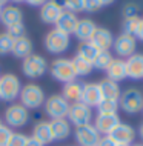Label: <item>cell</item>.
<instances>
[{
  "label": "cell",
  "instance_id": "cell-45",
  "mask_svg": "<svg viewBox=\"0 0 143 146\" xmlns=\"http://www.w3.org/2000/svg\"><path fill=\"white\" fill-rule=\"evenodd\" d=\"M8 2H9V0H0V8H5Z\"/></svg>",
  "mask_w": 143,
  "mask_h": 146
},
{
  "label": "cell",
  "instance_id": "cell-22",
  "mask_svg": "<svg viewBox=\"0 0 143 146\" xmlns=\"http://www.w3.org/2000/svg\"><path fill=\"white\" fill-rule=\"evenodd\" d=\"M95 29H97V25L94 23V20H91V19H80L77 23V28L74 31V35L82 43L89 42L91 37H92L94 33H95Z\"/></svg>",
  "mask_w": 143,
  "mask_h": 146
},
{
  "label": "cell",
  "instance_id": "cell-18",
  "mask_svg": "<svg viewBox=\"0 0 143 146\" xmlns=\"http://www.w3.org/2000/svg\"><path fill=\"white\" fill-rule=\"evenodd\" d=\"M80 19L77 17V14L71 13V11H66L63 9V13L60 14V17H59L57 23H55V29L62 31V33L65 34H74L75 28H77V23Z\"/></svg>",
  "mask_w": 143,
  "mask_h": 146
},
{
  "label": "cell",
  "instance_id": "cell-1",
  "mask_svg": "<svg viewBox=\"0 0 143 146\" xmlns=\"http://www.w3.org/2000/svg\"><path fill=\"white\" fill-rule=\"evenodd\" d=\"M22 91L20 78L13 72H6L0 76V100L14 103L15 98H19Z\"/></svg>",
  "mask_w": 143,
  "mask_h": 146
},
{
  "label": "cell",
  "instance_id": "cell-32",
  "mask_svg": "<svg viewBox=\"0 0 143 146\" xmlns=\"http://www.w3.org/2000/svg\"><path fill=\"white\" fill-rule=\"evenodd\" d=\"M14 46V38L11 37L8 33H2L0 34V54L5 56V54H11Z\"/></svg>",
  "mask_w": 143,
  "mask_h": 146
},
{
  "label": "cell",
  "instance_id": "cell-38",
  "mask_svg": "<svg viewBox=\"0 0 143 146\" xmlns=\"http://www.w3.org/2000/svg\"><path fill=\"white\" fill-rule=\"evenodd\" d=\"M11 134H13V131H11V128H8L6 125H0V146H6L8 145V140H9Z\"/></svg>",
  "mask_w": 143,
  "mask_h": 146
},
{
  "label": "cell",
  "instance_id": "cell-4",
  "mask_svg": "<svg viewBox=\"0 0 143 146\" xmlns=\"http://www.w3.org/2000/svg\"><path fill=\"white\" fill-rule=\"evenodd\" d=\"M69 106L71 103L66 100L62 94H53V96L46 97L43 108H45V114L51 120L55 118H66L69 112Z\"/></svg>",
  "mask_w": 143,
  "mask_h": 146
},
{
  "label": "cell",
  "instance_id": "cell-41",
  "mask_svg": "<svg viewBox=\"0 0 143 146\" xmlns=\"http://www.w3.org/2000/svg\"><path fill=\"white\" fill-rule=\"evenodd\" d=\"M25 2L28 3V5H31V6L40 8V6H43V5H45V3L48 2V0H25Z\"/></svg>",
  "mask_w": 143,
  "mask_h": 146
},
{
  "label": "cell",
  "instance_id": "cell-36",
  "mask_svg": "<svg viewBox=\"0 0 143 146\" xmlns=\"http://www.w3.org/2000/svg\"><path fill=\"white\" fill-rule=\"evenodd\" d=\"M138 20H140V17H137V19H128V20H123V25H122L123 34H131V35H134V34H136V29H137Z\"/></svg>",
  "mask_w": 143,
  "mask_h": 146
},
{
  "label": "cell",
  "instance_id": "cell-5",
  "mask_svg": "<svg viewBox=\"0 0 143 146\" xmlns=\"http://www.w3.org/2000/svg\"><path fill=\"white\" fill-rule=\"evenodd\" d=\"M118 106L126 114H138L143 111V94L137 88H128L120 94Z\"/></svg>",
  "mask_w": 143,
  "mask_h": 146
},
{
  "label": "cell",
  "instance_id": "cell-26",
  "mask_svg": "<svg viewBox=\"0 0 143 146\" xmlns=\"http://www.w3.org/2000/svg\"><path fill=\"white\" fill-rule=\"evenodd\" d=\"M98 86H100L103 98H112V100H118L120 98L122 91H120V86H118L117 82H112L109 78H103L98 83Z\"/></svg>",
  "mask_w": 143,
  "mask_h": 146
},
{
  "label": "cell",
  "instance_id": "cell-20",
  "mask_svg": "<svg viewBox=\"0 0 143 146\" xmlns=\"http://www.w3.org/2000/svg\"><path fill=\"white\" fill-rule=\"evenodd\" d=\"M19 22H23L22 9L15 5H6L2 9V14H0V23L5 28H9V26H13Z\"/></svg>",
  "mask_w": 143,
  "mask_h": 146
},
{
  "label": "cell",
  "instance_id": "cell-19",
  "mask_svg": "<svg viewBox=\"0 0 143 146\" xmlns=\"http://www.w3.org/2000/svg\"><path fill=\"white\" fill-rule=\"evenodd\" d=\"M35 140H39L40 143L45 146V145H49L54 141V137H53V131H51V125L48 120H39L37 123L33 126V135Z\"/></svg>",
  "mask_w": 143,
  "mask_h": 146
},
{
  "label": "cell",
  "instance_id": "cell-40",
  "mask_svg": "<svg viewBox=\"0 0 143 146\" xmlns=\"http://www.w3.org/2000/svg\"><path fill=\"white\" fill-rule=\"evenodd\" d=\"M134 37L143 42V19H140V20H138V25H137V29H136Z\"/></svg>",
  "mask_w": 143,
  "mask_h": 146
},
{
  "label": "cell",
  "instance_id": "cell-2",
  "mask_svg": "<svg viewBox=\"0 0 143 146\" xmlns=\"http://www.w3.org/2000/svg\"><path fill=\"white\" fill-rule=\"evenodd\" d=\"M20 105H23L26 109H37L43 106L46 97H45V91L42 86L35 85V83H26L25 86H22L20 91Z\"/></svg>",
  "mask_w": 143,
  "mask_h": 146
},
{
  "label": "cell",
  "instance_id": "cell-24",
  "mask_svg": "<svg viewBox=\"0 0 143 146\" xmlns=\"http://www.w3.org/2000/svg\"><path fill=\"white\" fill-rule=\"evenodd\" d=\"M82 91H83V85L78 82H69V83L63 85L62 89V96L69 102V103H77L82 100Z\"/></svg>",
  "mask_w": 143,
  "mask_h": 146
},
{
  "label": "cell",
  "instance_id": "cell-10",
  "mask_svg": "<svg viewBox=\"0 0 143 146\" xmlns=\"http://www.w3.org/2000/svg\"><path fill=\"white\" fill-rule=\"evenodd\" d=\"M112 48H114V52H116L118 57H131L136 52L137 38L131 34H123L122 33L118 37L114 38Z\"/></svg>",
  "mask_w": 143,
  "mask_h": 146
},
{
  "label": "cell",
  "instance_id": "cell-39",
  "mask_svg": "<svg viewBox=\"0 0 143 146\" xmlns=\"http://www.w3.org/2000/svg\"><path fill=\"white\" fill-rule=\"evenodd\" d=\"M117 143L111 139L109 135H105V137H100V140H98L97 146H116Z\"/></svg>",
  "mask_w": 143,
  "mask_h": 146
},
{
  "label": "cell",
  "instance_id": "cell-9",
  "mask_svg": "<svg viewBox=\"0 0 143 146\" xmlns=\"http://www.w3.org/2000/svg\"><path fill=\"white\" fill-rule=\"evenodd\" d=\"M71 125H74L75 128L78 126H85V125H91L92 121V108L86 106L82 102H77V103H71L69 106V112L68 117Z\"/></svg>",
  "mask_w": 143,
  "mask_h": 146
},
{
  "label": "cell",
  "instance_id": "cell-48",
  "mask_svg": "<svg viewBox=\"0 0 143 146\" xmlns=\"http://www.w3.org/2000/svg\"><path fill=\"white\" fill-rule=\"evenodd\" d=\"M116 146H129V145H116Z\"/></svg>",
  "mask_w": 143,
  "mask_h": 146
},
{
  "label": "cell",
  "instance_id": "cell-23",
  "mask_svg": "<svg viewBox=\"0 0 143 146\" xmlns=\"http://www.w3.org/2000/svg\"><path fill=\"white\" fill-rule=\"evenodd\" d=\"M105 71H106V78H109L112 82H117V83L125 80V78H128L125 60H122V58H114Z\"/></svg>",
  "mask_w": 143,
  "mask_h": 146
},
{
  "label": "cell",
  "instance_id": "cell-13",
  "mask_svg": "<svg viewBox=\"0 0 143 146\" xmlns=\"http://www.w3.org/2000/svg\"><path fill=\"white\" fill-rule=\"evenodd\" d=\"M118 123L122 121L117 114H97V117L94 118V128L103 135H109Z\"/></svg>",
  "mask_w": 143,
  "mask_h": 146
},
{
  "label": "cell",
  "instance_id": "cell-47",
  "mask_svg": "<svg viewBox=\"0 0 143 146\" xmlns=\"http://www.w3.org/2000/svg\"><path fill=\"white\" fill-rule=\"evenodd\" d=\"M131 146H143V143H136V145H131Z\"/></svg>",
  "mask_w": 143,
  "mask_h": 146
},
{
  "label": "cell",
  "instance_id": "cell-7",
  "mask_svg": "<svg viewBox=\"0 0 143 146\" xmlns=\"http://www.w3.org/2000/svg\"><path fill=\"white\" fill-rule=\"evenodd\" d=\"M71 38L68 34L62 33L59 29H51L49 33L45 35V40H43V45H45V49L49 54H62L65 52L66 49L69 48Z\"/></svg>",
  "mask_w": 143,
  "mask_h": 146
},
{
  "label": "cell",
  "instance_id": "cell-37",
  "mask_svg": "<svg viewBox=\"0 0 143 146\" xmlns=\"http://www.w3.org/2000/svg\"><path fill=\"white\" fill-rule=\"evenodd\" d=\"M102 6L103 5L100 0H85L83 11H86V13H97V11H100Z\"/></svg>",
  "mask_w": 143,
  "mask_h": 146
},
{
  "label": "cell",
  "instance_id": "cell-49",
  "mask_svg": "<svg viewBox=\"0 0 143 146\" xmlns=\"http://www.w3.org/2000/svg\"><path fill=\"white\" fill-rule=\"evenodd\" d=\"M2 9H3V8H0V14H2Z\"/></svg>",
  "mask_w": 143,
  "mask_h": 146
},
{
  "label": "cell",
  "instance_id": "cell-11",
  "mask_svg": "<svg viewBox=\"0 0 143 146\" xmlns=\"http://www.w3.org/2000/svg\"><path fill=\"white\" fill-rule=\"evenodd\" d=\"M74 137L78 146H97L98 140H100V134L94 128V125H85L75 128Z\"/></svg>",
  "mask_w": 143,
  "mask_h": 146
},
{
  "label": "cell",
  "instance_id": "cell-31",
  "mask_svg": "<svg viewBox=\"0 0 143 146\" xmlns=\"http://www.w3.org/2000/svg\"><path fill=\"white\" fill-rule=\"evenodd\" d=\"M138 11H140V6L138 3L136 2H128L123 5V9H122V15L125 20L128 19H137L138 17Z\"/></svg>",
  "mask_w": 143,
  "mask_h": 146
},
{
  "label": "cell",
  "instance_id": "cell-12",
  "mask_svg": "<svg viewBox=\"0 0 143 146\" xmlns=\"http://www.w3.org/2000/svg\"><path fill=\"white\" fill-rule=\"evenodd\" d=\"M62 13V3H59L57 0H48L45 5L40 6V20L46 25H55Z\"/></svg>",
  "mask_w": 143,
  "mask_h": 146
},
{
  "label": "cell",
  "instance_id": "cell-16",
  "mask_svg": "<svg viewBox=\"0 0 143 146\" xmlns=\"http://www.w3.org/2000/svg\"><path fill=\"white\" fill-rule=\"evenodd\" d=\"M92 45L97 48L98 51H109V48H112V43H114V37L112 33L106 28H98L95 29L94 35L91 37L89 40Z\"/></svg>",
  "mask_w": 143,
  "mask_h": 146
},
{
  "label": "cell",
  "instance_id": "cell-25",
  "mask_svg": "<svg viewBox=\"0 0 143 146\" xmlns=\"http://www.w3.org/2000/svg\"><path fill=\"white\" fill-rule=\"evenodd\" d=\"M11 54L14 57H19V58H26L28 56L33 54V42L26 35L25 37H20V38H15Z\"/></svg>",
  "mask_w": 143,
  "mask_h": 146
},
{
  "label": "cell",
  "instance_id": "cell-27",
  "mask_svg": "<svg viewBox=\"0 0 143 146\" xmlns=\"http://www.w3.org/2000/svg\"><path fill=\"white\" fill-rule=\"evenodd\" d=\"M71 62H72V66H74V71H75V76L77 77L88 76V74H91L94 69L92 63L85 60V58H82V57H78V56H75Z\"/></svg>",
  "mask_w": 143,
  "mask_h": 146
},
{
  "label": "cell",
  "instance_id": "cell-8",
  "mask_svg": "<svg viewBox=\"0 0 143 146\" xmlns=\"http://www.w3.org/2000/svg\"><path fill=\"white\" fill-rule=\"evenodd\" d=\"M49 72L57 82L62 83H69L75 80V71L72 66V62L69 58H55L49 66Z\"/></svg>",
  "mask_w": 143,
  "mask_h": 146
},
{
  "label": "cell",
  "instance_id": "cell-3",
  "mask_svg": "<svg viewBox=\"0 0 143 146\" xmlns=\"http://www.w3.org/2000/svg\"><path fill=\"white\" fill-rule=\"evenodd\" d=\"M5 125L11 129H20L29 121V111L20 103H11L3 112Z\"/></svg>",
  "mask_w": 143,
  "mask_h": 146
},
{
  "label": "cell",
  "instance_id": "cell-21",
  "mask_svg": "<svg viewBox=\"0 0 143 146\" xmlns=\"http://www.w3.org/2000/svg\"><path fill=\"white\" fill-rule=\"evenodd\" d=\"M49 125H51V131H53V137L54 140H66L68 137L71 135V123L68 118H55V120H49Z\"/></svg>",
  "mask_w": 143,
  "mask_h": 146
},
{
  "label": "cell",
  "instance_id": "cell-44",
  "mask_svg": "<svg viewBox=\"0 0 143 146\" xmlns=\"http://www.w3.org/2000/svg\"><path fill=\"white\" fill-rule=\"evenodd\" d=\"M138 135H140V139L143 141V123L140 125V128H138Z\"/></svg>",
  "mask_w": 143,
  "mask_h": 146
},
{
  "label": "cell",
  "instance_id": "cell-17",
  "mask_svg": "<svg viewBox=\"0 0 143 146\" xmlns=\"http://www.w3.org/2000/svg\"><path fill=\"white\" fill-rule=\"evenodd\" d=\"M126 76L132 80H142L143 78V54H132L125 60Z\"/></svg>",
  "mask_w": 143,
  "mask_h": 146
},
{
  "label": "cell",
  "instance_id": "cell-30",
  "mask_svg": "<svg viewBox=\"0 0 143 146\" xmlns=\"http://www.w3.org/2000/svg\"><path fill=\"white\" fill-rule=\"evenodd\" d=\"M112 60H114V57H112V54H111L109 51H100V52L97 54V57H95L92 66H94V68H97V69H103V71H105Z\"/></svg>",
  "mask_w": 143,
  "mask_h": 146
},
{
  "label": "cell",
  "instance_id": "cell-14",
  "mask_svg": "<svg viewBox=\"0 0 143 146\" xmlns=\"http://www.w3.org/2000/svg\"><path fill=\"white\" fill-rule=\"evenodd\" d=\"M109 137L116 141L117 145H129L136 139V131L134 128L128 123H118L116 128L112 129V132L109 134Z\"/></svg>",
  "mask_w": 143,
  "mask_h": 146
},
{
  "label": "cell",
  "instance_id": "cell-43",
  "mask_svg": "<svg viewBox=\"0 0 143 146\" xmlns=\"http://www.w3.org/2000/svg\"><path fill=\"white\" fill-rule=\"evenodd\" d=\"M100 2H102V5L105 6V5H111V3H114L116 0H100Z\"/></svg>",
  "mask_w": 143,
  "mask_h": 146
},
{
  "label": "cell",
  "instance_id": "cell-46",
  "mask_svg": "<svg viewBox=\"0 0 143 146\" xmlns=\"http://www.w3.org/2000/svg\"><path fill=\"white\" fill-rule=\"evenodd\" d=\"M11 2H13V3H23L25 0H11Z\"/></svg>",
  "mask_w": 143,
  "mask_h": 146
},
{
  "label": "cell",
  "instance_id": "cell-28",
  "mask_svg": "<svg viewBox=\"0 0 143 146\" xmlns=\"http://www.w3.org/2000/svg\"><path fill=\"white\" fill-rule=\"evenodd\" d=\"M98 52H100V51L95 48L91 42L80 43V45H78V49H77V56L85 58V60H88V62H91V63H94V60H95V57H97Z\"/></svg>",
  "mask_w": 143,
  "mask_h": 146
},
{
  "label": "cell",
  "instance_id": "cell-33",
  "mask_svg": "<svg viewBox=\"0 0 143 146\" xmlns=\"http://www.w3.org/2000/svg\"><path fill=\"white\" fill-rule=\"evenodd\" d=\"M83 5H85V0H62L63 9L71 11V13H74V14L83 11Z\"/></svg>",
  "mask_w": 143,
  "mask_h": 146
},
{
  "label": "cell",
  "instance_id": "cell-6",
  "mask_svg": "<svg viewBox=\"0 0 143 146\" xmlns=\"http://www.w3.org/2000/svg\"><path fill=\"white\" fill-rule=\"evenodd\" d=\"M48 69H49V65H48L46 58L40 56V54L33 52L31 56L23 58V62H22V72L28 78H33V80L42 77Z\"/></svg>",
  "mask_w": 143,
  "mask_h": 146
},
{
  "label": "cell",
  "instance_id": "cell-35",
  "mask_svg": "<svg viewBox=\"0 0 143 146\" xmlns=\"http://www.w3.org/2000/svg\"><path fill=\"white\" fill-rule=\"evenodd\" d=\"M26 141H28V135H25L23 132H14L13 131L6 146H25Z\"/></svg>",
  "mask_w": 143,
  "mask_h": 146
},
{
  "label": "cell",
  "instance_id": "cell-34",
  "mask_svg": "<svg viewBox=\"0 0 143 146\" xmlns=\"http://www.w3.org/2000/svg\"><path fill=\"white\" fill-rule=\"evenodd\" d=\"M6 33L15 40V38L25 37L26 35V28H25V25H23V22H19V23H15V25L9 26V28H6Z\"/></svg>",
  "mask_w": 143,
  "mask_h": 146
},
{
  "label": "cell",
  "instance_id": "cell-50",
  "mask_svg": "<svg viewBox=\"0 0 143 146\" xmlns=\"http://www.w3.org/2000/svg\"><path fill=\"white\" fill-rule=\"evenodd\" d=\"M0 125H2V118H0Z\"/></svg>",
  "mask_w": 143,
  "mask_h": 146
},
{
  "label": "cell",
  "instance_id": "cell-29",
  "mask_svg": "<svg viewBox=\"0 0 143 146\" xmlns=\"http://www.w3.org/2000/svg\"><path fill=\"white\" fill-rule=\"evenodd\" d=\"M118 100H112V98H103L100 103L97 105L98 114H117L118 111Z\"/></svg>",
  "mask_w": 143,
  "mask_h": 146
},
{
  "label": "cell",
  "instance_id": "cell-42",
  "mask_svg": "<svg viewBox=\"0 0 143 146\" xmlns=\"http://www.w3.org/2000/svg\"><path fill=\"white\" fill-rule=\"evenodd\" d=\"M25 146H43V145L39 140H35L34 137H28V141H26Z\"/></svg>",
  "mask_w": 143,
  "mask_h": 146
},
{
  "label": "cell",
  "instance_id": "cell-15",
  "mask_svg": "<svg viewBox=\"0 0 143 146\" xmlns=\"http://www.w3.org/2000/svg\"><path fill=\"white\" fill-rule=\"evenodd\" d=\"M103 100L102 91L98 83H85L83 85V91H82V103H85L89 108H97V105Z\"/></svg>",
  "mask_w": 143,
  "mask_h": 146
}]
</instances>
